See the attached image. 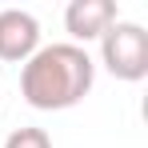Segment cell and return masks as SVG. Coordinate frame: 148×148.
<instances>
[{"mask_svg":"<svg viewBox=\"0 0 148 148\" xmlns=\"http://www.w3.org/2000/svg\"><path fill=\"white\" fill-rule=\"evenodd\" d=\"M96 64L80 44H40L20 64V96L40 112H64L76 108L92 92Z\"/></svg>","mask_w":148,"mask_h":148,"instance_id":"cell-1","label":"cell"},{"mask_svg":"<svg viewBox=\"0 0 148 148\" xmlns=\"http://www.w3.org/2000/svg\"><path fill=\"white\" fill-rule=\"evenodd\" d=\"M120 20L116 12V0H72L64 8V28H68V44H88V40H100L108 28Z\"/></svg>","mask_w":148,"mask_h":148,"instance_id":"cell-4","label":"cell"},{"mask_svg":"<svg viewBox=\"0 0 148 148\" xmlns=\"http://www.w3.org/2000/svg\"><path fill=\"white\" fill-rule=\"evenodd\" d=\"M4 148H52V136L44 132V128H16V132H8V140H4Z\"/></svg>","mask_w":148,"mask_h":148,"instance_id":"cell-5","label":"cell"},{"mask_svg":"<svg viewBox=\"0 0 148 148\" xmlns=\"http://www.w3.org/2000/svg\"><path fill=\"white\" fill-rule=\"evenodd\" d=\"M100 64L124 84L144 80L148 76V32L136 20H116L100 36Z\"/></svg>","mask_w":148,"mask_h":148,"instance_id":"cell-2","label":"cell"},{"mask_svg":"<svg viewBox=\"0 0 148 148\" xmlns=\"http://www.w3.org/2000/svg\"><path fill=\"white\" fill-rule=\"evenodd\" d=\"M36 48H40V20L24 8H4L0 12V60L24 64Z\"/></svg>","mask_w":148,"mask_h":148,"instance_id":"cell-3","label":"cell"}]
</instances>
